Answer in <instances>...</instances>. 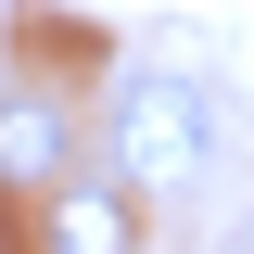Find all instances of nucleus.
<instances>
[{
  "instance_id": "2",
  "label": "nucleus",
  "mask_w": 254,
  "mask_h": 254,
  "mask_svg": "<svg viewBox=\"0 0 254 254\" xmlns=\"http://www.w3.org/2000/svg\"><path fill=\"white\" fill-rule=\"evenodd\" d=\"M64 165H76V115H64L51 89H13L0 102V178L13 190H51Z\"/></svg>"
},
{
  "instance_id": "1",
  "label": "nucleus",
  "mask_w": 254,
  "mask_h": 254,
  "mask_svg": "<svg viewBox=\"0 0 254 254\" xmlns=\"http://www.w3.org/2000/svg\"><path fill=\"white\" fill-rule=\"evenodd\" d=\"M115 165L140 190H190L203 165H216V102L178 89V76H127L115 89Z\"/></svg>"
}]
</instances>
